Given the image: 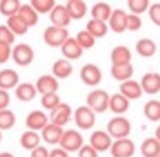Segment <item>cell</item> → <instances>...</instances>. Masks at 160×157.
Listing matches in <instances>:
<instances>
[{"label":"cell","mask_w":160,"mask_h":157,"mask_svg":"<svg viewBox=\"0 0 160 157\" xmlns=\"http://www.w3.org/2000/svg\"><path fill=\"white\" fill-rule=\"evenodd\" d=\"M131 131H132L131 121L123 116H116L111 118L106 127V132L111 136L112 140L128 138Z\"/></svg>","instance_id":"6da1fadb"},{"label":"cell","mask_w":160,"mask_h":157,"mask_svg":"<svg viewBox=\"0 0 160 157\" xmlns=\"http://www.w3.org/2000/svg\"><path fill=\"white\" fill-rule=\"evenodd\" d=\"M110 95L102 89H95L86 96V106L95 114H102L108 110Z\"/></svg>","instance_id":"7a4b0ae2"},{"label":"cell","mask_w":160,"mask_h":157,"mask_svg":"<svg viewBox=\"0 0 160 157\" xmlns=\"http://www.w3.org/2000/svg\"><path fill=\"white\" fill-rule=\"evenodd\" d=\"M84 145V138L78 130H64L59 142V147L68 153H75Z\"/></svg>","instance_id":"3957f363"},{"label":"cell","mask_w":160,"mask_h":157,"mask_svg":"<svg viewBox=\"0 0 160 157\" xmlns=\"http://www.w3.org/2000/svg\"><path fill=\"white\" fill-rule=\"evenodd\" d=\"M35 53L31 45L26 43H19L12 47L11 58L19 67H28L33 62Z\"/></svg>","instance_id":"277c9868"},{"label":"cell","mask_w":160,"mask_h":157,"mask_svg":"<svg viewBox=\"0 0 160 157\" xmlns=\"http://www.w3.org/2000/svg\"><path fill=\"white\" fill-rule=\"evenodd\" d=\"M69 37L70 35L68 28H57L53 25L46 28L42 33V39L45 44L52 48H60Z\"/></svg>","instance_id":"5b68a950"},{"label":"cell","mask_w":160,"mask_h":157,"mask_svg":"<svg viewBox=\"0 0 160 157\" xmlns=\"http://www.w3.org/2000/svg\"><path fill=\"white\" fill-rule=\"evenodd\" d=\"M73 119L76 127L81 130H91L95 125L96 114L91 108L83 105L73 111Z\"/></svg>","instance_id":"8992f818"},{"label":"cell","mask_w":160,"mask_h":157,"mask_svg":"<svg viewBox=\"0 0 160 157\" xmlns=\"http://www.w3.org/2000/svg\"><path fill=\"white\" fill-rule=\"evenodd\" d=\"M73 117V110L71 106L67 103H60L57 107L49 111V122L56 124L58 127L63 128L65 124L70 122L71 118Z\"/></svg>","instance_id":"52a82bcc"},{"label":"cell","mask_w":160,"mask_h":157,"mask_svg":"<svg viewBox=\"0 0 160 157\" xmlns=\"http://www.w3.org/2000/svg\"><path fill=\"white\" fill-rule=\"evenodd\" d=\"M80 78L87 86H97L102 80V72L95 63H85L80 70Z\"/></svg>","instance_id":"ba28073f"},{"label":"cell","mask_w":160,"mask_h":157,"mask_svg":"<svg viewBox=\"0 0 160 157\" xmlns=\"http://www.w3.org/2000/svg\"><path fill=\"white\" fill-rule=\"evenodd\" d=\"M109 151L112 157H133L136 147L131 139L125 138L112 141Z\"/></svg>","instance_id":"9c48e42d"},{"label":"cell","mask_w":160,"mask_h":157,"mask_svg":"<svg viewBox=\"0 0 160 157\" xmlns=\"http://www.w3.org/2000/svg\"><path fill=\"white\" fill-rule=\"evenodd\" d=\"M112 139L109 134L103 130H96L89 136L88 144L98 153H103L110 149L112 144Z\"/></svg>","instance_id":"30bf717a"},{"label":"cell","mask_w":160,"mask_h":157,"mask_svg":"<svg viewBox=\"0 0 160 157\" xmlns=\"http://www.w3.org/2000/svg\"><path fill=\"white\" fill-rule=\"evenodd\" d=\"M37 94L47 95V94L58 93L59 89V81L52 74H42L37 78L35 84Z\"/></svg>","instance_id":"8fae6325"},{"label":"cell","mask_w":160,"mask_h":157,"mask_svg":"<svg viewBox=\"0 0 160 157\" xmlns=\"http://www.w3.org/2000/svg\"><path fill=\"white\" fill-rule=\"evenodd\" d=\"M48 123V116L42 110H32L25 118V125L31 131L40 132Z\"/></svg>","instance_id":"7c38bea8"},{"label":"cell","mask_w":160,"mask_h":157,"mask_svg":"<svg viewBox=\"0 0 160 157\" xmlns=\"http://www.w3.org/2000/svg\"><path fill=\"white\" fill-rule=\"evenodd\" d=\"M127 11H124L123 9H113L111 15H110V19L107 22L108 28L117 34L124 33L127 31Z\"/></svg>","instance_id":"4fadbf2b"},{"label":"cell","mask_w":160,"mask_h":157,"mask_svg":"<svg viewBox=\"0 0 160 157\" xmlns=\"http://www.w3.org/2000/svg\"><path fill=\"white\" fill-rule=\"evenodd\" d=\"M141 87L143 93L148 95H155L160 93V73L147 72L141 78Z\"/></svg>","instance_id":"5bb4252c"},{"label":"cell","mask_w":160,"mask_h":157,"mask_svg":"<svg viewBox=\"0 0 160 157\" xmlns=\"http://www.w3.org/2000/svg\"><path fill=\"white\" fill-rule=\"evenodd\" d=\"M49 20L51 22V25L57 26V28H67L68 25L71 23V19L69 17L67 9L64 4L57 3L53 9L49 13Z\"/></svg>","instance_id":"9a60e30c"},{"label":"cell","mask_w":160,"mask_h":157,"mask_svg":"<svg viewBox=\"0 0 160 157\" xmlns=\"http://www.w3.org/2000/svg\"><path fill=\"white\" fill-rule=\"evenodd\" d=\"M119 93L124 96L130 102L131 100L139 99L144 94L139 82L132 80V78L121 83L120 87H119Z\"/></svg>","instance_id":"2e32d148"},{"label":"cell","mask_w":160,"mask_h":157,"mask_svg":"<svg viewBox=\"0 0 160 157\" xmlns=\"http://www.w3.org/2000/svg\"><path fill=\"white\" fill-rule=\"evenodd\" d=\"M60 50H61V53L64 59L69 60V61L78 59V58L82 57L83 53H84V50L78 44L75 38L71 36L62 44V46L60 47Z\"/></svg>","instance_id":"e0dca14e"},{"label":"cell","mask_w":160,"mask_h":157,"mask_svg":"<svg viewBox=\"0 0 160 157\" xmlns=\"http://www.w3.org/2000/svg\"><path fill=\"white\" fill-rule=\"evenodd\" d=\"M63 128L58 127L49 122L44 129L40 131V139L44 140L49 145H59L60 139L63 134Z\"/></svg>","instance_id":"ac0fdd59"},{"label":"cell","mask_w":160,"mask_h":157,"mask_svg":"<svg viewBox=\"0 0 160 157\" xmlns=\"http://www.w3.org/2000/svg\"><path fill=\"white\" fill-rule=\"evenodd\" d=\"M110 60H111V66L128 64L132 61V53L128 47L124 45H118L111 50Z\"/></svg>","instance_id":"d6986e66"},{"label":"cell","mask_w":160,"mask_h":157,"mask_svg":"<svg viewBox=\"0 0 160 157\" xmlns=\"http://www.w3.org/2000/svg\"><path fill=\"white\" fill-rule=\"evenodd\" d=\"M20 82V74L13 69H2L0 70V89L10 91L15 89Z\"/></svg>","instance_id":"ffe728a7"},{"label":"cell","mask_w":160,"mask_h":157,"mask_svg":"<svg viewBox=\"0 0 160 157\" xmlns=\"http://www.w3.org/2000/svg\"><path fill=\"white\" fill-rule=\"evenodd\" d=\"M130 108V100L127 99L120 93H114L110 95L109 98V106L108 109L116 114L117 116H122Z\"/></svg>","instance_id":"44dd1931"},{"label":"cell","mask_w":160,"mask_h":157,"mask_svg":"<svg viewBox=\"0 0 160 157\" xmlns=\"http://www.w3.org/2000/svg\"><path fill=\"white\" fill-rule=\"evenodd\" d=\"M15 97L23 103H28L35 99L37 95V91L33 83L31 82H22L19 83L18 86L14 89Z\"/></svg>","instance_id":"7402d4cb"},{"label":"cell","mask_w":160,"mask_h":157,"mask_svg":"<svg viewBox=\"0 0 160 157\" xmlns=\"http://www.w3.org/2000/svg\"><path fill=\"white\" fill-rule=\"evenodd\" d=\"M51 72L57 80H64V78L71 77V74L73 73V66H72L71 61L64 59V58H60L53 62L52 67H51Z\"/></svg>","instance_id":"603a6c76"},{"label":"cell","mask_w":160,"mask_h":157,"mask_svg":"<svg viewBox=\"0 0 160 157\" xmlns=\"http://www.w3.org/2000/svg\"><path fill=\"white\" fill-rule=\"evenodd\" d=\"M70 19L72 20H82L87 13V4L83 0H69L64 4Z\"/></svg>","instance_id":"cb8c5ba5"},{"label":"cell","mask_w":160,"mask_h":157,"mask_svg":"<svg viewBox=\"0 0 160 157\" xmlns=\"http://www.w3.org/2000/svg\"><path fill=\"white\" fill-rule=\"evenodd\" d=\"M135 50L141 57L144 58H150L155 56L157 51V44L155 40L148 37H144L137 40L136 45H135Z\"/></svg>","instance_id":"d4e9b609"},{"label":"cell","mask_w":160,"mask_h":157,"mask_svg":"<svg viewBox=\"0 0 160 157\" xmlns=\"http://www.w3.org/2000/svg\"><path fill=\"white\" fill-rule=\"evenodd\" d=\"M139 151L143 157H158L160 155V142L155 136L147 138L142 142Z\"/></svg>","instance_id":"484cf974"},{"label":"cell","mask_w":160,"mask_h":157,"mask_svg":"<svg viewBox=\"0 0 160 157\" xmlns=\"http://www.w3.org/2000/svg\"><path fill=\"white\" fill-rule=\"evenodd\" d=\"M112 11H113V9L107 2H102V1L96 2L91 9L92 19L99 20V21H102L107 23L108 20L110 19V15H111Z\"/></svg>","instance_id":"4316f807"},{"label":"cell","mask_w":160,"mask_h":157,"mask_svg":"<svg viewBox=\"0 0 160 157\" xmlns=\"http://www.w3.org/2000/svg\"><path fill=\"white\" fill-rule=\"evenodd\" d=\"M6 25L15 36H22L25 35L28 32V26L25 22L22 20V18L19 14H15L13 17L7 18Z\"/></svg>","instance_id":"83f0119b"},{"label":"cell","mask_w":160,"mask_h":157,"mask_svg":"<svg viewBox=\"0 0 160 157\" xmlns=\"http://www.w3.org/2000/svg\"><path fill=\"white\" fill-rule=\"evenodd\" d=\"M85 30L92 35L95 39L97 38H102L106 35L108 34V31H109V28H108V24L106 22L99 21V20H95V19H91L88 20V22L86 23V28Z\"/></svg>","instance_id":"f1b7e54d"},{"label":"cell","mask_w":160,"mask_h":157,"mask_svg":"<svg viewBox=\"0 0 160 157\" xmlns=\"http://www.w3.org/2000/svg\"><path fill=\"white\" fill-rule=\"evenodd\" d=\"M40 135L38 132L35 131H31V130H28V131L23 132L20 136V144L26 151H33L34 149H36L37 146L40 145Z\"/></svg>","instance_id":"f546056e"},{"label":"cell","mask_w":160,"mask_h":157,"mask_svg":"<svg viewBox=\"0 0 160 157\" xmlns=\"http://www.w3.org/2000/svg\"><path fill=\"white\" fill-rule=\"evenodd\" d=\"M110 72L114 80L122 83L132 78L133 74H134V68H133L132 63L122 64V66H111Z\"/></svg>","instance_id":"4dcf8cb0"},{"label":"cell","mask_w":160,"mask_h":157,"mask_svg":"<svg viewBox=\"0 0 160 157\" xmlns=\"http://www.w3.org/2000/svg\"><path fill=\"white\" fill-rule=\"evenodd\" d=\"M18 14L22 18L28 28H33L39 21V14L32 8L30 3H22Z\"/></svg>","instance_id":"1f68e13d"},{"label":"cell","mask_w":160,"mask_h":157,"mask_svg":"<svg viewBox=\"0 0 160 157\" xmlns=\"http://www.w3.org/2000/svg\"><path fill=\"white\" fill-rule=\"evenodd\" d=\"M144 116L152 122L160 121V100L150 99L144 105Z\"/></svg>","instance_id":"d6a6232c"},{"label":"cell","mask_w":160,"mask_h":157,"mask_svg":"<svg viewBox=\"0 0 160 157\" xmlns=\"http://www.w3.org/2000/svg\"><path fill=\"white\" fill-rule=\"evenodd\" d=\"M19 0H1L0 1V13L6 18H10L18 14L21 7Z\"/></svg>","instance_id":"836d02e7"},{"label":"cell","mask_w":160,"mask_h":157,"mask_svg":"<svg viewBox=\"0 0 160 157\" xmlns=\"http://www.w3.org/2000/svg\"><path fill=\"white\" fill-rule=\"evenodd\" d=\"M15 122H17V117L12 110L9 108L0 110V131L2 132L12 129Z\"/></svg>","instance_id":"e575fe53"},{"label":"cell","mask_w":160,"mask_h":157,"mask_svg":"<svg viewBox=\"0 0 160 157\" xmlns=\"http://www.w3.org/2000/svg\"><path fill=\"white\" fill-rule=\"evenodd\" d=\"M30 4L38 14H49L57 3L55 0H32Z\"/></svg>","instance_id":"d590c367"},{"label":"cell","mask_w":160,"mask_h":157,"mask_svg":"<svg viewBox=\"0 0 160 157\" xmlns=\"http://www.w3.org/2000/svg\"><path fill=\"white\" fill-rule=\"evenodd\" d=\"M74 38H75V40L78 42V44L82 47L83 50L93 48V47L95 46V43H96V39L94 38L86 30L80 31Z\"/></svg>","instance_id":"8d00e7d4"},{"label":"cell","mask_w":160,"mask_h":157,"mask_svg":"<svg viewBox=\"0 0 160 157\" xmlns=\"http://www.w3.org/2000/svg\"><path fill=\"white\" fill-rule=\"evenodd\" d=\"M127 6L131 13L136 15H141L142 13L146 12L150 6L148 0H128Z\"/></svg>","instance_id":"74e56055"},{"label":"cell","mask_w":160,"mask_h":157,"mask_svg":"<svg viewBox=\"0 0 160 157\" xmlns=\"http://www.w3.org/2000/svg\"><path fill=\"white\" fill-rule=\"evenodd\" d=\"M60 103H61V99H60V96L58 95V93L47 94V95H42L40 97V105L42 106V108L48 111L52 110Z\"/></svg>","instance_id":"f35d334b"},{"label":"cell","mask_w":160,"mask_h":157,"mask_svg":"<svg viewBox=\"0 0 160 157\" xmlns=\"http://www.w3.org/2000/svg\"><path fill=\"white\" fill-rule=\"evenodd\" d=\"M143 25V21L139 15L133 14V13H128V19H127V31L131 32H136L142 28Z\"/></svg>","instance_id":"ab89813d"},{"label":"cell","mask_w":160,"mask_h":157,"mask_svg":"<svg viewBox=\"0 0 160 157\" xmlns=\"http://www.w3.org/2000/svg\"><path fill=\"white\" fill-rule=\"evenodd\" d=\"M15 35L7 28L6 24H1L0 25V42L6 43V44L12 46L15 42Z\"/></svg>","instance_id":"60d3db41"},{"label":"cell","mask_w":160,"mask_h":157,"mask_svg":"<svg viewBox=\"0 0 160 157\" xmlns=\"http://www.w3.org/2000/svg\"><path fill=\"white\" fill-rule=\"evenodd\" d=\"M147 12H148V17H149L150 21H152L155 25L160 28V2H155V3L150 4Z\"/></svg>","instance_id":"b9f144b4"},{"label":"cell","mask_w":160,"mask_h":157,"mask_svg":"<svg viewBox=\"0 0 160 157\" xmlns=\"http://www.w3.org/2000/svg\"><path fill=\"white\" fill-rule=\"evenodd\" d=\"M11 51H12V47L10 45L0 42V64L9 61V59L11 58Z\"/></svg>","instance_id":"7bdbcfd3"},{"label":"cell","mask_w":160,"mask_h":157,"mask_svg":"<svg viewBox=\"0 0 160 157\" xmlns=\"http://www.w3.org/2000/svg\"><path fill=\"white\" fill-rule=\"evenodd\" d=\"M98 152H96L89 144H84L78 152V157H98Z\"/></svg>","instance_id":"ee69618b"},{"label":"cell","mask_w":160,"mask_h":157,"mask_svg":"<svg viewBox=\"0 0 160 157\" xmlns=\"http://www.w3.org/2000/svg\"><path fill=\"white\" fill-rule=\"evenodd\" d=\"M11 103V96L8 91L0 89V110L7 109Z\"/></svg>","instance_id":"f6af8a7d"},{"label":"cell","mask_w":160,"mask_h":157,"mask_svg":"<svg viewBox=\"0 0 160 157\" xmlns=\"http://www.w3.org/2000/svg\"><path fill=\"white\" fill-rule=\"evenodd\" d=\"M31 157H49V151L46 146L39 145L31 151Z\"/></svg>","instance_id":"bcb514c9"},{"label":"cell","mask_w":160,"mask_h":157,"mask_svg":"<svg viewBox=\"0 0 160 157\" xmlns=\"http://www.w3.org/2000/svg\"><path fill=\"white\" fill-rule=\"evenodd\" d=\"M49 157H70L69 153L62 149L61 147H56L49 151Z\"/></svg>","instance_id":"7dc6e473"},{"label":"cell","mask_w":160,"mask_h":157,"mask_svg":"<svg viewBox=\"0 0 160 157\" xmlns=\"http://www.w3.org/2000/svg\"><path fill=\"white\" fill-rule=\"evenodd\" d=\"M155 138L160 142V124L156 128V130H155Z\"/></svg>","instance_id":"c3c4849f"},{"label":"cell","mask_w":160,"mask_h":157,"mask_svg":"<svg viewBox=\"0 0 160 157\" xmlns=\"http://www.w3.org/2000/svg\"><path fill=\"white\" fill-rule=\"evenodd\" d=\"M0 157H15L12 153L10 152H1L0 153Z\"/></svg>","instance_id":"681fc988"},{"label":"cell","mask_w":160,"mask_h":157,"mask_svg":"<svg viewBox=\"0 0 160 157\" xmlns=\"http://www.w3.org/2000/svg\"><path fill=\"white\" fill-rule=\"evenodd\" d=\"M1 141H2V132L0 131V142H1Z\"/></svg>","instance_id":"f907efd6"},{"label":"cell","mask_w":160,"mask_h":157,"mask_svg":"<svg viewBox=\"0 0 160 157\" xmlns=\"http://www.w3.org/2000/svg\"><path fill=\"white\" fill-rule=\"evenodd\" d=\"M159 49H160V46H159Z\"/></svg>","instance_id":"816d5d0a"},{"label":"cell","mask_w":160,"mask_h":157,"mask_svg":"<svg viewBox=\"0 0 160 157\" xmlns=\"http://www.w3.org/2000/svg\"><path fill=\"white\" fill-rule=\"evenodd\" d=\"M158 157H160V155H159V156H158Z\"/></svg>","instance_id":"f5cc1de1"}]
</instances>
